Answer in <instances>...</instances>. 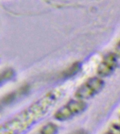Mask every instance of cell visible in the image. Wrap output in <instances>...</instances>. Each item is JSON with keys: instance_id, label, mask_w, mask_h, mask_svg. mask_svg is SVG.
<instances>
[{"instance_id": "1", "label": "cell", "mask_w": 120, "mask_h": 134, "mask_svg": "<svg viewBox=\"0 0 120 134\" xmlns=\"http://www.w3.org/2000/svg\"><path fill=\"white\" fill-rule=\"evenodd\" d=\"M63 90L54 89L0 125V134H22L42 119L63 96Z\"/></svg>"}, {"instance_id": "2", "label": "cell", "mask_w": 120, "mask_h": 134, "mask_svg": "<svg viewBox=\"0 0 120 134\" xmlns=\"http://www.w3.org/2000/svg\"><path fill=\"white\" fill-rule=\"evenodd\" d=\"M86 103L81 99H72L61 107L54 114V118L58 121H66L76 117L86 110Z\"/></svg>"}, {"instance_id": "3", "label": "cell", "mask_w": 120, "mask_h": 134, "mask_svg": "<svg viewBox=\"0 0 120 134\" xmlns=\"http://www.w3.org/2000/svg\"><path fill=\"white\" fill-rule=\"evenodd\" d=\"M105 82L99 77L88 78L77 88L75 97L81 100H88L98 94L104 87Z\"/></svg>"}, {"instance_id": "4", "label": "cell", "mask_w": 120, "mask_h": 134, "mask_svg": "<svg viewBox=\"0 0 120 134\" xmlns=\"http://www.w3.org/2000/svg\"><path fill=\"white\" fill-rule=\"evenodd\" d=\"M118 65L119 54L116 52H109L103 57L98 66L97 73L101 77H107L115 71Z\"/></svg>"}, {"instance_id": "5", "label": "cell", "mask_w": 120, "mask_h": 134, "mask_svg": "<svg viewBox=\"0 0 120 134\" xmlns=\"http://www.w3.org/2000/svg\"><path fill=\"white\" fill-rule=\"evenodd\" d=\"M58 131V128L56 124L48 122L46 124L42 126L37 134H57Z\"/></svg>"}, {"instance_id": "6", "label": "cell", "mask_w": 120, "mask_h": 134, "mask_svg": "<svg viewBox=\"0 0 120 134\" xmlns=\"http://www.w3.org/2000/svg\"><path fill=\"white\" fill-rule=\"evenodd\" d=\"M104 134H120L119 124L117 122L112 124Z\"/></svg>"}]
</instances>
